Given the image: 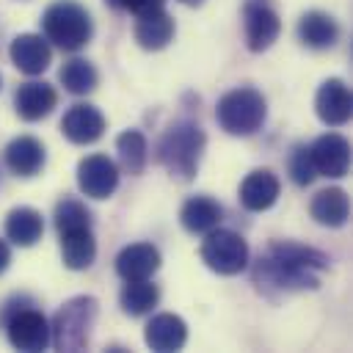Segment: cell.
<instances>
[{
  "label": "cell",
  "instance_id": "cell-12",
  "mask_svg": "<svg viewBox=\"0 0 353 353\" xmlns=\"http://www.w3.org/2000/svg\"><path fill=\"white\" fill-rule=\"evenodd\" d=\"M61 132H63L72 143H80V146L94 143V141H99L102 132H105V116H102L94 105H85V102L72 105V108L63 113V119H61Z\"/></svg>",
  "mask_w": 353,
  "mask_h": 353
},
{
  "label": "cell",
  "instance_id": "cell-20",
  "mask_svg": "<svg viewBox=\"0 0 353 353\" xmlns=\"http://www.w3.org/2000/svg\"><path fill=\"white\" fill-rule=\"evenodd\" d=\"M174 39V19L157 8V11H146L138 17L135 22V41L143 50H163L168 47V41Z\"/></svg>",
  "mask_w": 353,
  "mask_h": 353
},
{
  "label": "cell",
  "instance_id": "cell-1",
  "mask_svg": "<svg viewBox=\"0 0 353 353\" xmlns=\"http://www.w3.org/2000/svg\"><path fill=\"white\" fill-rule=\"evenodd\" d=\"M328 256L317 248L290 243V240H273L268 245V254L259 256L254 268V281L265 292H295V290H317L320 287V270L328 268Z\"/></svg>",
  "mask_w": 353,
  "mask_h": 353
},
{
  "label": "cell",
  "instance_id": "cell-23",
  "mask_svg": "<svg viewBox=\"0 0 353 353\" xmlns=\"http://www.w3.org/2000/svg\"><path fill=\"white\" fill-rule=\"evenodd\" d=\"M298 36L312 50H328V47L336 44L339 28L325 11H306L298 22Z\"/></svg>",
  "mask_w": 353,
  "mask_h": 353
},
{
  "label": "cell",
  "instance_id": "cell-19",
  "mask_svg": "<svg viewBox=\"0 0 353 353\" xmlns=\"http://www.w3.org/2000/svg\"><path fill=\"white\" fill-rule=\"evenodd\" d=\"M6 165L17 174V176H36L44 165V146L30 138V135H19L6 146Z\"/></svg>",
  "mask_w": 353,
  "mask_h": 353
},
{
  "label": "cell",
  "instance_id": "cell-29",
  "mask_svg": "<svg viewBox=\"0 0 353 353\" xmlns=\"http://www.w3.org/2000/svg\"><path fill=\"white\" fill-rule=\"evenodd\" d=\"M290 174H292V182H295V185H309V182L317 176L309 146H295V152H292V157H290Z\"/></svg>",
  "mask_w": 353,
  "mask_h": 353
},
{
  "label": "cell",
  "instance_id": "cell-28",
  "mask_svg": "<svg viewBox=\"0 0 353 353\" xmlns=\"http://www.w3.org/2000/svg\"><path fill=\"white\" fill-rule=\"evenodd\" d=\"M80 226H91L88 210L77 199H61L55 204V229L66 232V229H80Z\"/></svg>",
  "mask_w": 353,
  "mask_h": 353
},
{
  "label": "cell",
  "instance_id": "cell-22",
  "mask_svg": "<svg viewBox=\"0 0 353 353\" xmlns=\"http://www.w3.org/2000/svg\"><path fill=\"white\" fill-rule=\"evenodd\" d=\"M41 232H44V221H41V212L33 207H14L6 215V237L14 245H22V248L36 245L41 240Z\"/></svg>",
  "mask_w": 353,
  "mask_h": 353
},
{
  "label": "cell",
  "instance_id": "cell-10",
  "mask_svg": "<svg viewBox=\"0 0 353 353\" xmlns=\"http://www.w3.org/2000/svg\"><path fill=\"white\" fill-rule=\"evenodd\" d=\"M312 163H314V171L323 174V176H345L347 168H350V143L336 135V132H328V135H320L312 146Z\"/></svg>",
  "mask_w": 353,
  "mask_h": 353
},
{
  "label": "cell",
  "instance_id": "cell-11",
  "mask_svg": "<svg viewBox=\"0 0 353 353\" xmlns=\"http://www.w3.org/2000/svg\"><path fill=\"white\" fill-rule=\"evenodd\" d=\"M314 110H317V116H320L323 124H328V127H342V124L350 119V110H353V99H350L347 85H345L339 77L325 80V83L317 88Z\"/></svg>",
  "mask_w": 353,
  "mask_h": 353
},
{
  "label": "cell",
  "instance_id": "cell-30",
  "mask_svg": "<svg viewBox=\"0 0 353 353\" xmlns=\"http://www.w3.org/2000/svg\"><path fill=\"white\" fill-rule=\"evenodd\" d=\"M105 3H108L110 8L130 11V14L141 17V14H146V11H157V8H163L165 0H105Z\"/></svg>",
  "mask_w": 353,
  "mask_h": 353
},
{
  "label": "cell",
  "instance_id": "cell-18",
  "mask_svg": "<svg viewBox=\"0 0 353 353\" xmlns=\"http://www.w3.org/2000/svg\"><path fill=\"white\" fill-rule=\"evenodd\" d=\"M61 234V256L63 265L69 270H85L94 256H97V243L91 234V226H80V229H66L58 232Z\"/></svg>",
  "mask_w": 353,
  "mask_h": 353
},
{
  "label": "cell",
  "instance_id": "cell-5",
  "mask_svg": "<svg viewBox=\"0 0 353 353\" xmlns=\"http://www.w3.org/2000/svg\"><path fill=\"white\" fill-rule=\"evenodd\" d=\"M268 116L265 97L254 88H232L218 99L215 119L229 135H251L262 127Z\"/></svg>",
  "mask_w": 353,
  "mask_h": 353
},
{
  "label": "cell",
  "instance_id": "cell-27",
  "mask_svg": "<svg viewBox=\"0 0 353 353\" xmlns=\"http://www.w3.org/2000/svg\"><path fill=\"white\" fill-rule=\"evenodd\" d=\"M97 80H99L97 77V69L88 61H83V58H72L61 69V83L72 94H88V91H94L97 88Z\"/></svg>",
  "mask_w": 353,
  "mask_h": 353
},
{
  "label": "cell",
  "instance_id": "cell-24",
  "mask_svg": "<svg viewBox=\"0 0 353 353\" xmlns=\"http://www.w3.org/2000/svg\"><path fill=\"white\" fill-rule=\"evenodd\" d=\"M347 215H350V201H347V193L339 188H325L312 199V218L323 226H331V229L345 226Z\"/></svg>",
  "mask_w": 353,
  "mask_h": 353
},
{
  "label": "cell",
  "instance_id": "cell-13",
  "mask_svg": "<svg viewBox=\"0 0 353 353\" xmlns=\"http://www.w3.org/2000/svg\"><path fill=\"white\" fill-rule=\"evenodd\" d=\"M279 190H281V185H279L276 174L268 168H256L240 182V204L248 212H265L276 204Z\"/></svg>",
  "mask_w": 353,
  "mask_h": 353
},
{
  "label": "cell",
  "instance_id": "cell-3",
  "mask_svg": "<svg viewBox=\"0 0 353 353\" xmlns=\"http://www.w3.org/2000/svg\"><path fill=\"white\" fill-rule=\"evenodd\" d=\"M41 30H44V39L52 41L55 47H61L66 52H77L80 47H85L91 41L94 25L83 6H77L72 0H58L44 11Z\"/></svg>",
  "mask_w": 353,
  "mask_h": 353
},
{
  "label": "cell",
  "instance_id": "cell-32",
  "mask_svg": "<svg viewBox=\"0 0 353 353\" xmlns=\"http://www.w3.org/2000/svg\"><path fill=\"white\" fill-rule=\"evenodd\" d=\"M179 3H185V6H201L204 0H179Z\"/></svg>",
  "mask_w": 353,
  "mask_h": 353
},
{
  "label": "cell",
  "instance_id": "cell-7",
  "mask_svg": "<svg viewBox=\"0 0 353 353\" xmlns=\"http://www.w3.org/2000/svg\"><path fill=\"white\" fill-rule=\"evenodd\" d=\"M6 331H8V342L25 353H36V350H44L50 345L47 317L36 309H28V306H22L11 317H6Z\"/></svg>",
  "mask_w": 353,
  "mask_h": 353
},
{
  "label": "cell",
  "instance_id": "cell-14",
  "mask_svg": "<svg viewBox=\"0 0 353 353\" xmlns=\"http://www.w3.org/2000/svg\"><path fill=\"white\" fill-rule=\"evenodd\" d=\"M8 55H11V63L25 72V74H41L50 61H52V52H50V44L47 39L36 36V33H22L11 41L8 47Z\"/></svg>",
  "mask_w": 353,
  "mask_h": 353
},
{
  "label": "cell",
  "instance_id": "cell-16",
  "mask_svg": "<svg viewBox=\"0 0 353 353\" xmlns=\"http://www.w3.org/2000/svg\"><path fill=\"white\" fill-rule=\"evenodd\" d=\"M55 102H58L55 88H52L50 83H39V80L19 85L17 94H14V108H17V113H19L25 121H39V119H44V116L55 108Z\"/></svg>",
  "mask_w": 353,
  "mask_h": 353
},
{
  "label": "cell",
  "instance_id": "cell-9",
  "mask_svg": "<svg viewBox=\"0 0 353 353\" xmlns=\"http://www.w3.org/2000/svg\"><path fill=\"white\" fill-rule=\"evenodd\" d=\"M77 185L91 199H108L119 188V168L108 154H88L77 165Z\"/></svg>",
  "mask_w": 353,
  "mask_h": 353
},
{
  "label": "cell",
  "instance_id": "cell-21",
  "mask_svg": "<svg viewBox=\"0 0 353 353\" xmlns=\"http://www.w3.org/2000/svg\"><path fill=\"white\" fill-rule=\"evenodd\" d=\"M221 215L223 210L218 201H212L210 196H193L182 204L179 221L190 234H207L221 223Z\"/></svg>",
  "mask_w": 353,
  "mask_h": 353
},
{
  "label": "cell",
  "instance_id": "cell-17",
  "mask_svg": "<svg viewBox=\"0 0 353 353\" xmlns=\"http://www.w3.org/2000/svg\"><path fill=\"white\" fill-rule=\"evenodd\" d=\"M146 345L157 353H168V350H179L188 339V325L179 314H154L146 325L143 334Z\"/></svg>",
  "mask_w": 353,
  "mask_h": 353
},
{
  "label": "cell",
  "instance_id": "cell-2",
  "mask_svg": "<svg viewBox=\"0 0 353 353\" xmlns=\"http://www.w3.org/2000/svg\"><path fill=\"white\" fill-rule=\"evenodd\" d=\"M204 146H207V138H204V130L199 124H193V121H176L160 138V143H157V160H160V165L171 176L182 179V182H190L196 176V171H199Z\"/></svg>",
  "mask_w": 353,
  "mask_h": 353
},
{
  "label": "cell",
  "instance_id": "cell-31",
  "mask_svg": "<svg viewBox=\"0 0 353 353\" xmlns=\"http://www.w3.org/2000/svg\"><path fill=\"white\" fill-rule=\"evenodd\" d=\"M8 262H11V251H8V245H6V240H0V273H6V268H8Z\"/></svg>",
  "mask_w": 353,
  "mask_h": 353
},
{
  "label": "cell",
  "instance_id": "cell-26",
  "mask_svg": "<svg viewBox=\"0 0 353 353\" xmlns=\"http://www.w3.org/2000/svg\"><path fill=\"white\" fill-rule=\"evenodd\" d=\"M116 152H119V163L127 174H141L143 171L149 146H146V138L138 130H124L116 138Z\"/></svg>",
  "mask_w": 353,
  "mask_h": 353
},
{
  "label": "cell",
  "instance_id": "cell-8",
  "mask_svg": "<svg viewBox=\"0 0 353 353\" xmlns=\"http://www.w3.org/2000/svg\"><path fill=\"white\" fill-rule=\"evenodd\" d=\"M243 25H245V44L251 52L268 50L281 33V19L268 0H248L243 8Z\"/></svg>",
  "mask_w": 353,
  "mask_h": 353
},
{
  "label": "cell",
  "instance_id": "cell-25",
  "mask_svg": "<svg viewBox=\"0 0 353 353\" xmlns=\"http://www.w3.org/2000/svg\"><path fill=\"white\" fill-rule=\"evenodd\" d=\"M119 301H121V309H124L127 314L141 317V314H146V312H152V309L157 306L160 290H157V284H152L149 279L127 281L124 290H121V295H119Z\"/></svg>",
  "mask_w": 353,
  "mask_h": 353
},
{
  "label": "cell",
  "instance_id": "cell-6",
  "mask_svg": "<svg viewBox=\"0 0 353 353\" xmlns=\"http://www.w3.org/2000/svg\"><path fill=\"white\" fill-rule=\"evenodd\" d=\"M201 259L210 270L221 276H234L248 265V243L229 229H212L207 232V240L201 243Z\"/></svg>",
  "mask_w": 353,
  "mask_h": 353
},
{
  "label": "cell",
  "instance_id": "cell-15",
  "mask_svg": "<svg viewBox=\"0 0 353 353\" xmlns=\"http://www.w3.org/2000/svg\"><path fill=\"white\" fill-rule=\"evenodd\" d=\"M160 268V251L152 243H132L119 251L116 256V273L124 281L152 279V273Z\"/></svg>",
  "mask_w": 353,
  "mask_h": 353
},
{
  "label": "cell",
  "instance_id": "cell-4",
  "mask_svg": "<svg viewBox=\"0 0 353 353\" xmlns=\"http://www.w3.org/2000/svg\"><path fill=\"white\" fill-rule=\"evenodd\" d=\"M97 312H99V303L91 295H77L66 301L52 317L50 342L58 350H83L97 323Z\"/></svg>",
  "mask_w": 353,
  "mask_h": 353
}]
</instances>
